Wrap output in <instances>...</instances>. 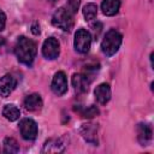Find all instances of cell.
<instances>
[{"instance_id":"obj_1","label":"cell","mask_w":154,"mask_h":154,"mask_svg":"<svg viewBox=\"0 0 154 154\" xmlns=\"http://www.w3.org/2000/svg\"><path fill=\"white\" fill-rule=\"evenodd\" d=\"M36 52H37V47L32 40L25 36H20L17 40L14 46V54L22 64L30 66L36 57Z\"/></svg>"},{"instance_id":"obj_2","label":"cell","mask_w":154,"mask_h":154,"mask_svg":"<svg viewBox=\"0 0 154 154\" xmlns=\"http://www.w3.org/2000/svg\"><path fill=\"white\" fill-rule=\"evenodd\" d=\"M122 34L117 31L116 29H111L106 32L102 42H101V49L107 57H112L116 54L122 45Z\"/></svg>"},{"instance_id":"obj_3","label":"cell","mask_w":154,"mask_h":154,"mask_svg":"<svg viewBox=\"0 0 154 154\" xmlns=\"http://www.w3.org/2000/svg\"><path fill=\"white\" fill-rule=\"evenodd\" d=\"M52 24L64 31H70L73 26V17L72 13L65 7L58 8L52 17Z\"/></svg>"},{"instance_id":"obj_4","label":"cell","mask_w":154,"mask_h":154,"mask_svg":"<svg viewBox=\"0 0 154 154\" xmlns=\"http://www.w3.org/2000/svg\"><path fill=\"white\" fill-rule=\"evenodd\" d=\"M90 45H91L90 32L85 29H78L75 34V41H73L75 49L81 54H85L89 52Z\"/></svg>"},{"instance_id":"obj_5","label":"cell","mask_w":154,"mask_h":154,"mask_svg":"<svg viewBox=\"0 0 154 154\" xmlns=\"http://www.w3.org/2000/svg\"><path fill=\"white\" fill-rule=\"evenodd\" d=\"M19 130H20V135L24 140L32 141L37 136V124L35 120H32L30 118H24L20 120Z\"/></svg>"},{"instance_id":"obj_6","label":"cell","mask_w":154,"mask_h":154,"mask_svg":"<svg viewBox=\"0 0 154 154\" xmlns=\"http://www.w3.org/2000/svg\"><path fill=\"white\" fill-rule=\"evenodd\" d=\"M59 53H60V45H59L58 40L54 37H48L42 45L43 57L49 59V60H53V59L58 58Z\"/></svg>"},{"instance_id":"obj_7","label":"cell","mask_w":154,"mask_h":154,"mask_svg":"<svg viewBox=\"0 0 154 154\" xmlns=\"http://www.w3.org/2000/svg\"><path fill=\"white\" fill-rule=\"evenodd\" d=\"M51 88H52L53 93L59 95V96L64 95L67 91V79H66V76L63 71H58L54 75L53 79H52Z\"/></svg>"},{"instance_id":"obj_8","label":"cell","mask_w":154,"mask_h":154,"mask_svg":"<svg viewBox=\"0 0 154 154\" xmlns=\"http://www.w3.org/2000/svg\"><path fill=\"white\" fill-rule=\"evenodd\" d=\"M16 85H17V79L12 75L6 73L2 77H0V96L7 97L14 90Z\"/></svg>"},{"instance_id":"obj_9","label":"cell","mask_w":154,"mask_h":154,"mask_svg":"<svg viewBox=\"0 0 154 154\" xmlns=\"http://www.w3.org/2000/svg\"><path fill=\"white\" fill-rule=\"evenodd\" d=\"M152 137H153V131L150 125L143 123L137 125V138L141 146H148L152 141Z\"/></svg>"},{"instance_id":"obj_10","label":"cell","mask_w":154,"mask_h":154,"mask_svg":"<svg viewBox=\"0 0 154 154\" xmlns=\"http://www.w3.org/2000/svg\"><path fill=\"white\" fill-rule=\"evenodd\" d=\"M94 95H95L96 101L100 105H106L111 99V88H109V85L107 83L99 84L94 90Z\"/></svg>"},{"instance_id":"obj_11","label":"cell","mask_w":154,"mask_h":154,"mask_svg":"<svg viewBox=\"0 0 154 154\" xmlns=\"http://www.w3.org/2000/svg\"><path fill=\"white\" fill-rule=\"evenodd\" d=\"M81 134L87 142L91 144H97V128L95 126V124H83L81 128Z\"/></svg>"},{"instance_id":"obj_12","label":"cell","mask_w":154,"mask_h":154,"mask_svg":"<svg viewBox=\"0 0 154 154\" xmlns=\"http://www.w3.org/2000/svg\"><path fill=\"white\" fill-rule=\"evenodd\" d=\"M72 85L75 88V90L78 94H83L85 91H88L89 88V79L83 73H75L72 76Z\"/></svg>"},{"instance_id":"obj_13","label":"cell","mask_w":154,"mask_h":154,"mask_svg":"<svg viewBox=\"0 0 154 154\" xmlns=\"http://www.w3.org/2000/svg\"><path fill=\"white\" fill-rule=\"evenodd\" d=\"M42 99L38 94H30L24 99V107L26 111L30 112H35L42 108Z\"/></svg>"},{"instance_id":"obj_14","label":"cell","mask_w":154,"mask_h":154,"mask_svg":"<svg viewBox=\"0 0 154 154\" xmlns=\"http://www.w3.org/2000/svg\"><path fill=\"white\" fill-rule=\"evenodd\" d=\"M65 148V143L61 138H51L48 140L42 149V153H59Z\"/></svg>"},{"instance_id":"obj_15","label":"cell","mask_w":154,"mask_h":154,"mask_svg":"<svg viewBox=\"0 0 154 154\" xmlns=\"http://www.w3.org/2000/svg\"><path fill=\"white\" fill-rule=\"evenodd\" d=\"M119 7H120V0H103L101 4V10L106 16L117 14Z\"/></svg>"},{"instance_id":"obj_16","label":"cell","mask_w":154,"mask_h":154,"mask_svg":"<svg viewBox=\"0 0 154 154\" xmlns=\"http://www.w3.org/2000/svg\"><path fill=\"white\" fill-rule=\"evenodd\" d=\"M2 116L10 122H14L19 118L20 111L14 105H5V107L2 108Z\"/></svg>"},{"instance_id":"obj_17","label":"cell","mask_w":154,"mask_h":154,"mask_svg":"<svg viewBox=\"0 0 154 154\" xmlns=\"http://www.w3.org/2000/svg\"><path fill=\"white\" fill-rule=\"evenodd\" d=\"M19 150V146L17 143V141L12 137H6L2 142V152L7 153V154H14L18 153Z\"/></svg>"},{"instance_id":"obj_18","label":"cell","mask_w":154,"mask_h":154,"mask_svg":"<svg viewBox=\"0 0 154 154\" xmlns=\"http://www.w3.org/2000/svg\"><path fill=\"white\" fill-rule=\"evenodd\" d=\"M97 14V6L95 4H87L83 7V16L87 20H91Z\"/></svg>"},{"instance_id":"obj_19","label":"cell","mask_w":154,"mask_h":154,"mask_svg":"<svg viewBox=\"0 0 154 154\" xmlns=\"http://www.w3.org/2000/svg\"><path fill=\"white\" fill-rule=\"evenodd\" d=\"M97 114H99V108L94 105H91L82 111V117H84V118H93Z\"/></svg>"},{"instance_id":"obj_20","label":"cell","mask_w":154,"mask_h":154,"mask_svg":"<svg viewBox=\"0 0 154 154\" xmlns=\"http://www.w3.org/2000/svg\"><path fill=\"white\" fill-rule=\"evenodd\" d=\"M69 2V7H70V12L71 13H76L79 8V4H81V0H67Z\"/></svg>"},{"instance_id":"obj_21","label":"cell","mask_w":154,"mask_h":154,"mask_svg":"<svg viewBox=\"0 0 154 154\" xmlns=\"http://www.w3.org/2000/svg\"><path fill=\"white\" fill-rule=\"evenodd\" d=\"M5 25H6V14L0 10V31L4 30Z\"/></svg>"},{"instance_id":"obj_22","label":"cell","mask_w":154,"mask_h":154,"mask_svg":"<svg viewBox=\"0 0 154 154\" xmlns=\"http://www.w3.org/2000/svg\"><path fill=\"white\" fill-rule=\"evenodd\" d=\"M31 31H32L34 35H38V34H40V25H38L37 23H34V24L31 25Z\"/></svg>"},{"instance_id":"obj_23","label":"cell","mask_w":154,"mask_h":154,"mask_svg":"<svg viewBox=\"0 0 154 154\" xmlns=\"http://www.w3.org/2000/svg\"><path fill=\"white\" fill-rule=\"evenodd\" d=\"M4 42H5V41H4V38H2L1 36H0V49H1V47H2V45H4Z\"/></svg>"},{"instance_id":"obj_24","label":"cell","mask_w":154,"mask_h":154,"mask_svg":"<svg viewBox=\"0 0 154 154\" xmlns=\"http://www.w3.org/2000/svg\"><path fill=\"white\" fill-rule=\"evenodd\" d=\"M52 4H54V2H57V1H59V0H49Z\"/></svg>"}]
</instances>
